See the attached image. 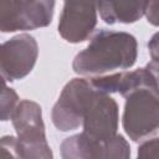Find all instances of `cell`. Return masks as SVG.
I'll return each instance as SVG.
<instances>
[{"label": "cell", "mask_w": 159, "mask_h": 159, "mask_svg": "<svg viewBox=\"0 0 159 159\" xmlns=\"http://www.w3.org/2000/svg\"><path fill=\"white\" fill-rule=\"evenodd\" d=\"M138 159H159V138L143 144L138 150Z\"/></svg>", "instance_id": "obj_10"}, {"label": "cell", "mask_w": 159, "mask_h": 159, "mask_svg": "<svg viewBox=\"0 0 159 159\" xmlns=\"http://www.w3.org/2000/svg\"><path fill=\"white\" fill-rule=\"evenodd\" d=\"M19 134V152L21 159H52L41 120V108L29 101L19 104L12 117Z\"/></svg>", "instance_id": "obj_3"}, {"label": "cell", "mask_w": 159, "mask_h": 159, "mask_svg": "<svg viewBox=\"0 0 159 159\" xmlns=\"http://www.w3.org/2000/svg\"><path fill=\"white\" fill-rule=\"evenodd\" d=\"M149 50H150V55L154 61V65L159 66V32L152 39L149 43Z\"/></svg>", "instance_id": "obj_12"}, {"label": "cell", "mask_w": 159, "mask_h": 159, "mask_svg": "<svg viewBox=\"0 0 159 159\" xmlns=\"http://www.w3.org/2000/svg\"><path fill=\"white\" fill-rule=\"evenodd\" d=\"M37 55L34 37L21 35L11 39L1 48V71L9 81L24 77L31 71Z\"/></svg>", "instance_id": "obj_7"}, {"label": "cell", "mask_w": 159, "mask_h": 159, "mask_svg": "<svg viewBox=\"0 0 159 159\" xmlns=\"http://www.w3.org/2000/svg\"><path fill=\"white\" fill-rule=\"evenodd\" d=\"M123 124L133 140L152 134L159 127V86L154 75L129 92Z\"/></svg>", "instance_id": "obj_2"}, {"label": "cell", "mask_w": 159, "mask_h": 159, "mask_svg": "<svg viewBox=\"0 0 159 159\" xmlns=\"http://www.w3.org/2000/svg\"><path fill=\"white\" fill-rule=\"evenodd\" d=\"M53 5L52 1H1V30L15 31L45 26L51 21Z\"/></svg>", "instance_id": "obj_4"}, {"label": "cell", "mask_w": 159, "mask_h": 159, "mask_svg": "<svg viewBox=\"0 0 159 159\" xmlns=\"http://www.w3.org/2000/svg\"><path fill=\"white\" fill-rule=\"evenodd\" d=\"M149 68H152V71H153V72L158 73V77H159V66H158V65H154V63H152V65L149 66Z\"/></svg>", "instance_id": "obj_13"}, {"label": "cell", "mask_w": 159, "mask_h": 159, "mask_svg": "<svg viewBox=\"0 0 159 159\" xmlns=\"http://www.w3.org/2000/svg\"><path fill=\"white\" fill-rule=\"evenodd\" d=\"M137 43L133 36L124 32L101 31L88 47L77 55L73 68L78 73H103L127 68L135 61Z\"/></svg>", "instance_id": "obj_1"}, {"label": "cell", "mask_w": 159, "mask_h": 159, "mask_svg": "<svg viewBox=\"0 0 159 159\" xmlns=\"http://www.w3.org/2000/svg\"><path fill=\"white\" fill-rule=\"evenodd\" d=\"M62 155L63 159H128L129 148L120 135L101 142L82 133L62 143Z\"/></svg>", "instance_id": "obj_5"}, {"label": "cell", "mask_w": 159, "mask_h": 159, "mask_svg": "<svg viewBox=\"0 0 159 159\" xmlns=\"http://www.w3.org/2000/svg\"><path fill=\"white\" fill-rule=\"evenodd\" d=\"M93 86L84 80H73L65 88L60 101L53 108V123L61 130L78 127L83 119L87 101Z\"/></svg>", "instance_id": "obj_6"}, {"label": "cell", "mask_w": 159, "mask_h": 159, "mask_svg": "<svg viewBox=\"0 0 159 159\" xmlns=\"http://www.w3.org/2000/svg\"><path fill=\"white\" fill-rule=\"evenodd\" d=\"M96 24V9L92 2H66L58 31L71 42L83 41Z\"/></svg>", "instance_id": "obj_8"}, {"label": "cell", "mask_w": 159, "mask_h": 159, "mask_svg": "<svg viewBox=\"0 0 159 159\" xmlns=\"http://www.w3.org/2000/svg\"><path fill=\"white\" fill-rule=\"evenodd\" d=\"M145 12L148 15V21L154 25H159V2H148Z\"/></svg>", "instance_id": "obj_11"}, {"label": "cell", "mask_w": 159, "mask_h": 159, "mask_svg": "<svg viewBox=\"0 0 159 159\" xmlns=\"http://www.w3.org/2000/svg\"><path fill=\"white\" fill-rule=\"evenodd\" d=\"M148 2H99L101 15L106 22H133L143 15Z\"/></svg>", "instance_id": "obj_9"}]
</instances>
